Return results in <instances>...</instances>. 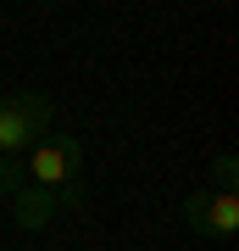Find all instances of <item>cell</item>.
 Wrapping results in <instances>:
<instances>
[{
  "instance_id": "cell-1",
  "label": "cell",
  "mask_w": 239,
  "mask_h": 251,
  "mask_svg": "<svg viewBox=\"0 0 239 251\" xmlns=\"http://www.w3.org/2000/svg\"><path fill=\"white\" fill-rule=\"evenodd\" d=\"M78 168H84V145L72 140V134H44L34 151L22 156L28 184L44 190V196H56V212H72V206H84Z\"/></svg>"
},
{
  "instance_id": "cell-2",
  "label": "cell",
  "mask_w": 239,
  "mask_h": 251,
  "mask_svg": "<svg viewBox=\"0 0 239 251\" xmlns=\"http://www.w3.org/2000/svg\"><path fill=\"white\" fill-rule=\"evenodd\" d=\"M50 100L34 90H11L0 95V156H28L34 145L50 134Z\"/></svg>"
},
{
  "instance_id": "cell-3",
  "label": "cell",
  "mask_w": 239,
  "mask_h": 251,
  "mask_svg": "<svg viewBox=\"0 0 239 251\" xmlns=\"http://www.w3.org/2000/svg\"><path fill=\"white\" fill-rule=\"evenodd\" d=\"M184 224L212 240H234L239 234V196L234 190H195L184 201Z\"/></svg>"
},
{
  "instance_id": "cell-4",
  "label": "cell",
  "mask_w": 239,
  "mask_h": 251,
  "mask_svg": "<svg viewBox=\"0 0 239 251\" xmlns=\"http://www.w3.org/2000/svg\"><path fill=\"white\" fill-rule=\"evenodd\" d=\"M11 201V218H17V229H44L56 218V196H44V190H34V184H22L17 196H6Z\"/></svg>"
},
{
  "instance_id": "cell-5",
  "label": "cell",
  "mask_w": 239,
  "mask_h": 251,
  "mask_svg": "<svg viewBox=\"0 0 239 251\" xmlns=\"http://www.w3.org/2000/svg\"><path fill=\"white\" fill-rule=\"evenodd\" d=\"M22 184H28V173H22V156H0V196H17Z\"/></svg>"
},
{
  "instance_id": "cell-6",
  "label": "cell",
  "mask_w": 239,
  "mask_h": 251,
  "mask_svg": "<svg viewBox=\"0 0 239 251\" xmlns=\"http://www.w3.org/2000/svg\"><path fill=\"white\" fill-rule=\"evenodd\" d=\"M234 173H239V162L234 156H217V190H234Z\"/></svg>"
}]
</instances>
